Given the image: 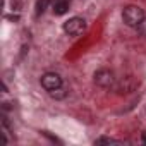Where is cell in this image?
I'll use <instances>...</instances> for the list:
<instances>
[{
	"label": "cell",
	"mask_w": 146,
	"mask_h": 146,
	"mask_svg": "<svg viewBox=\"0 0 146 146\" xmlns=\"http://www.w3.org/2000/svg\"><path fill=\"white\" fill-rule=\"evenodd\" d=\"M137 29H139V33H141L143 36H146V17H144V19H143V23L137 26Z\"/></svg>",
	"instance_id": "9c48e42d"
},
{
	"label": "cell",
	"mask_w": 146,
	"mask_h": 146,
	"mask_svg": "<svg viewBox=\"0 0 146 146\" xmlns=\"http://www.w3.org/2000/svg\"><path fill=\"white\" fill-rule=\"evenodd\" d=\"M143 141H144V143H146V134H143Z\"/></svg>",
	"instance_id": "30bf717a"
},
{
	"label": "cell",
	"mask_w": 146,
	"mask_h": 146,
	"mask_svg": "<svg viewBox=\"0 0 146 146\" xmlns=\"http://www.w3.org/2000/svg\"><path fill=\"white\" fill-rule=\"evenodd\" d=\"M72 0H52V11L55 16H64L70 9Z\"/></svg>",
	"instance_id": "5b68a950"
},
{
	"label": "cell",
	"mask_w": 146,
	"mask_h": 146,
	"mask_svg": "<svg viewBox=\"0 0 146 146\" xmlns=\"http://www.w3.org/2000/svg\"><path fill=\"white\" fill-rule=\"evenodd\" d=\"M40 83L50 93V91H53V90L62 86V78L57 74V72H45V74L41 76V79H40Z\"/></svg>",
	"instance_id": "277c9868"
},
{
	"label": "cell",
	"mask_w": 146,
	"mask_h": 146,
	"mask_svg": "<svg viewBox=\"0 0 146 146\" xmlns=\"http://www.w3.org/2000/svg\"><path fill=\"white\" fill-rule=\"evenodd\" d=\"M50 96H52V98H55V100H64V98L67 96V91H65V88H64V86H60V88H57V90L50 91Z\"/></svg>",
	"instance_id": "8992f818"
},
{
	"label": "cell",
	"mask_w": 146,
	"mask_h": 146,
	"mask_svg": "<svg viewBox=\"0 0 146 146\" xmlns=\"http://www.w3.org/2000/svg\"><path fill=\"white\" fill-rule=\"evenodd\" d=\"M95 83L96 86L100 88H112L115 86V74L110 70V69H100L95 72Z\"/></svg>",
	"instance_id": "7a4b0ae2"
},
{
	"label": "cell",
	"mask_w": 146,
	"mask_h": 146,
	"mask_svg": "<svg viewBox=\"0 0 146 146\" xmlns=\"http://www.w3.org/2000/svg\"><path fill=\"white\" fill-rule=\"evenodd\" d=\"M86 29V21L83 17H70L69 21L64 23V31L69 36H78Z\"/></svg>",
	"instance_id": "3957f363"
},
{
	"label": "cell",
	"mask_w": 146,
	"mask_h": 146,
	"mask_svg": "<svg viewBox=\"0 0 146 146\" xmlns=\"http://www.w3.org/2000/svg\"><path fill=\"white\" fill-rule=\"evenodd\" d=\"M48 2H50V0H38V4H36V16H41L46 11Z\"/></svg>",
	"instance_id": "52a82bcc"
},
{
	"label": "cell",
	"mask_w": 146,
	"mask_h": 146,
	"mask_svg": "<svg viewBox=\"0 0 146 146\" xmlns=\"http://www.w3.org/2000/svg\"><path fill=\"white\" fill-rule=\"evenodd\" d=\"M96 144H119L120 141H115V139H110V137H100L95 141Z\"/></svg>",
	"instance_id": "ba28073f"
},
{
	"label": "cell",
	"mask_w": 146,
	"mask_h": 146,
	"mask_svg": "<svg viewBox=\"0 0 146 146\" xmlns=\"http://www.w3.org/2000/svg\"><path fill=\"white\" fill-rule=\"evenodd\" d=\"M122 19L129 28H137L144 19V11L139 5H127L122 11Z\"/></svg>",
	"instance_id": "6da1fadb"
}]
</instances>
